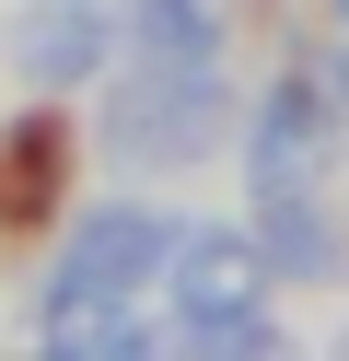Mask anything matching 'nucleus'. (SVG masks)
Listing matches in <instances>:
<instances>
[{
	"label": "nucleus",
	"instance_id": "f257e3e1",
	"mask_svg": "<svg viewBox=\"0 0 349 361\" xmlns=\"http://www.w3.org/2000/svg\"><path fill=\"white\" fill-rule=\"evenodd\" d=\"M59 187H70V128L35 105V117L0 128V233H47Z\"/></svg>",
	"mask_w": 349,
	"mask_h": 361
},
{
	"label": "nucleus",
	"instance_id": "f03ea898",
	"mask_svg": "<svg viewBox=\"0 0 349 361\" xmlns=\"http://www.w3.org/2000/svg\"><path fill=\"white\" fill-rule=\"evenodd\" d=\"M82 59H93V24H82V12H35V24L12 35V71L23 82H70Z\"/></svg>",
	"mask_w": 349,
	"mask_h": 361
}]
</instances>
